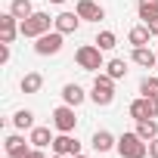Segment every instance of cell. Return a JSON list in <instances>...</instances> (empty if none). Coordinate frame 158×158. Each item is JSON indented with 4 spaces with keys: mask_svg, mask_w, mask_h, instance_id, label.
Returning a JSON list of instances; mask_svg holds the SVG:
<instances>
[{
    "mask_svg": "<svg viewBox=\"0 0 158 158\" xmlns=\"http://www.w3.org/2000/svg\"><path fill=\"white\" fill-rule=\"evenodd\" d=\"M118 155H121V158H146V155H149V143H146L136 130L121 133V136H118Z\"/></svg>",
    "mask_w": 158,
    "mask_h": 158,
    "instance_id": "1",
    "label": "cell"
},
{
    "mask_svg": "<svg viewBox=\"0 0 158 158\" xmlns=\"http://www.w3.org/2000/svg\"><path fill=\"white\" fill-rule=\"evenodd\" d=\"M53 22H56V19H50V13H37V10H34L28 19H22V22H19V34H22V37H34V40H37L40 34H47V31H50V25H53Z\"/></svg>",
    "mask_w": 158,
    "mask_h": 158,
    "instance_id": "2",
    "label": "cell"
},
{
    "mask_svg": "<svg viewBox=\"0 0 158 158\" xmlns=\"http://www.w3.org/2000/svg\"><path fill=\"white\" fill-rule=\"evenodd\" d=\"M74 62L81 65L84 71H99V68H106V62H102V50H99L96 44H84V47H77Z\"/></svg>",
    "mask_w": 158,
    "mask_h": 158,
    "instance_id": "3",
    "label": "cell"
},
{
    "mask_svg": "<svg viewBox=\"0 0 158 158\" xmlns=\"http://www.w3.org/2000/svg\"><path fill=\"white\" fill-rule=\"evenodd\" d=\"M90 99L96 106H112L115 102V77L109 74H96V81L90 87Z\"/></svg>",
    "mask_w": 158,
    "mask_h": 158,
    "instance_id": "4",
    "label": "cell"
},
{
    "mask_svg": "<svg viewBox=\"0 0 158 158\" xmlns=\"http://www.w3.org/2000/svg\"><path fill=\"white\" fill-rule=\"evenodd\" d=\"M62 44H65V34L53 28V31H47V34H40V37H37L34 53H37V56H56V53L62 50Z\"/></svg>",
    "mask_w": 158,
    "mask_h": 158,
    "instance_id": "5",
    "label": "cell"
},
{
    "mask_svg": "<svg viewBox=\"0 0 158 158\" xmlns=\"http://www.w3.org/2000/svg\"><path fill=\"white\" fill-rule=\"evenodd\" d=\"M74 124H77V118H74V106H59V109L53 112V127H56L59 133H71Z\"/></svg>",
    "mask_w": 158,
    "mask_h": 158,
    "instance_id": "6",
    "label": "cell"
},
{
    "mask_svg": "<svg viewBox=\"0 0 158 158\" xmlns=\"http://www.w3.org/2000/svg\"><path fill=\"white\" fill-rule=\"evenodd\" d=\"M53 152L74 158V155H81V143H77V139H74L71 133H59V136L53 139Z\"/></svg>",
    "mask_w": 158,
    "mask_h": 158,
    "instance_id": "7",
    "label": "cell"
},
{
    "mask_svg": "<svg viewBox=\"0 0 158 158\" xmlns=\"http://www.w3.org/2000/svg\"><path fill=\"white\" fill-rule=\"evenodd\" d=\"M74 13L81 16L84 22H99V19H106V10H102L99 3H93V0H77Z\"/></svg>",
    "mask_w": 158,
    "mask_h": 158,
    "instance_id": "8",
    "label": "cell"
},
{
    "mask_svg": "<svg viewBox=\"0 0 158 158\" xmlns=\"http://www.w3.org/2000/svg\"><path fill=\"white\" fill-rule=\"evenodd\" d=\"M19 34V19L13 13H3L0 16V44H13Z\"/></svg>",
    "mask_w": 158,
    "mask_h": 158,
    "instance_id": "9",
    "label": "cell"
},
{
    "mask_svg": "<svg viewBox=\"0 0 158 158\" xmlns=\"http://www.w3.org/2000/svg\"><path fill=\"white\" fill-rule=\"evenodd\" d=\"M81 16H77V13H59L56 16V22H53V28L56 31H62V34H74L77 28H81Z\"/></svg>",
    "mask_w": 158,
    "mask_h": 158,
    "instance_id": "10",
    "label": "cell"
},
{
    "mask_svg": "<svg viewBox=\"0 0 158 158\" xmlns=\"http://www.w3.org/2000/svg\"><path fill=\"white\" fill-rule=\"evenodd\" d=\"M3 146H6V155H10V158H28V152H31V149H28V143H25L19 133L6 136V143H3Z\"/></svg>",
    "mask_w": 158,
    "mask_h": 158,
    "instance_id": "11",
    "label": "cell"
},
{
    "mask_svg": "<svg viewBox=\"0 0 158 158\" xmlns=\"http://www.w3.org/2000/svg\"><path fill=\"white\" fill-rule=\"evenodd\" d=\"M62 99H65V106H74V109H77V106L87 99V93H84L81 84H65V87H62Z\"/></svg>",
    "mask_w": 158,
    "mask_h": 158,
    "instance_id": "12",
    "label": "cell"
},
{
    "mask_svg": "<svg viewBox=\"0 0 158 158\" xmlns=\"http://www.w3.org/2000/svg\"><path fill=\"white\" fill-rule=\"evenodd\" d=\"M53 133H50V127H31V136H28V143L34 146V149H47V146H53Z\"/></svg>",
    "mask_w": 158,
    "mask_h": 158,
    "instance_id": "13",
    "label": "cell"
},
{
    "mask_svg": "<svg viewBox=\"0 0 158 158\" xmlns=\"http://www.w3.org/2000/svg\"><path fill=\"white\" fill-rule=\"evenodd\" d=\"M133 62L143 68H155L158 65V53H152L149 47H133Z\"/></svg>",
    "mask_w": 158,
    "mask_h": 158,
    "instance_id": "14",
    "label": "cell"
},
{
    "mask_svg": "<svg viewBox=\"0 0 158 158\" xmlns=\"http://www.w3.org/2000/svg\"><path fill=\"white\" fill-rule=\"evenodd\" d=\"M93 149H96V152H112V149H118V139H115L109 130H96V133H93Z\"/></svg>",
    "mask_w": 158,
    "mask_h": 158,
    "instance_id": "15",
    "label": "cell"
},
{
    "mask_svg": "<svg viewBox=\"0 0 158 158\" xmlns=\"http://www.w3.org/2000/svg\"><path fill=\"white\" fill-rule=\"evenodd\" d=\"M136 13H139V19L146 25L155 22L158 19V0H136Z\"/></svg>",
    "mask_w": 158,
    "mask_h": 158,
    "instance_id": "16",
    "label": "cell"
},
{
    "mask_svg": "<svg viewBox=\"0 0 158 158\" xmlns=\"http://www.w3.org/2000/svg\"><path fill=\"white\" fill-rule=\"evenodd\" d=\"M127 112H130V118H133V121H146V118H152V109H149V99H146V96L133 99Z\"/></svg>",
    "mask_w": 158,
    "mask_h": 158,
    "instance_id": "17",
    "label": "cell"
},
{
    "mask_svg": "<svg viewBox=\"0 0 158 158\" xmlns=\"http://www.w3.org/2000/svg\"><path fill=\"white\" fill-rule=\"evenodd\" d=\"M40 87H44V74L40 71H28L22 77V93H40Z\"/></svg>",
    "mask_w": 158,
    "mask_h": 158,
    "instance_id": "18",
    "label": "cell"
},
{
    "mask_svg": "<svg viewBox=\"0 0 158 158\" xmlns=\"http://www.w3.org/2000/svg\"><path fill=\"white\" fill-rule=\"evenodd\" d=\"M149 37H152L149 25H133V28H130V34H127V40H130L133 47H146V44H149Z\"/></svg>",
    "mask_w": 158,
    "mask_h": 158,
    "instance_id": "19",
    "label": "cell"
},
{
    "mask_svg": "<svg viewBox=\"0 0 158 158\" xmlns=\"http://www.w3.org/2000/svg\"><path fill=\"white\" fill-rule=\"evenodd\" d=\"M136 133L146 139V143H152L155 136H158V121L155 118H146V121H136Z\"/></svg>",
    "mask_w": 158,
    "mask_h": 158,
    "instance_id": "20",
    "label": "cell"
},
{
    "mask_svg": "<svg viewBox=\"0 0 158 158\" xmlns=\"http://www.w3.org/2000/svg\"><path fill=\"white\" fill-rule=\"evenodd\" d=\"M10 13L22 22V19H28V16L34 13V6H31V0H13V3H10Z\"/></svg>",
    "mask_w": 158,
    "mask_h": 158,
    "instance_id": "21",
    "label": "cell"
},
{
    "mask_svg": "<svg viewBox=\"0 0 158 158\" xmlns=\"http://www.w3.org/2000/svg\"><path fill=\"white\" fill-rule=\"evenodd\" d=\"M106 74L115 77V81H121V77L127 74V62H124V59H109V62H106Z\"/></svg>",
    "mask_w": 158,
    "mask_h": 158,
    "instance_id": "22",
    "label": "cell"
},
{
    "mask_svg": "<svg viewBox=\"0 0 158 158\" xmlns=\"http://www.w3.org/2000/svg\"><path fill=\"white\" fill-rule=\"evenodd\" d=\"M13 124H16L19 130H31V127H34V112H28V109H19V112L13 115Z\"/></svg>",
    "mask_w": 158,
    "mask_h": 158,
    "instance_id": "23",
    "label": "cell"
},
{
    "mask_svg": "<svg viewBox=\"0 0 158 158\" xmlns=\"http://www.w3.org/2000/svg\"><path fill=\"white\" fill-rule=\"evenodd\" d=\"M139 93H143V96H158V77L146 74L143 81H139Z\"/></svg>",
    "mask_w": 158,
    "mask_h": 158,
    "instance_id": "24",
    "label": "cell"
},
{
    "mask_svg": "<svg viewBox=\"0 0 158 158\" xmlns=\"http://www.w3.org/2000/svg\"><path fill=\"white\" fill-rule=\"evenodd\" d=\"M115 44H118L115 31H99V34H96V47H99V50H115Z\"/></svg>",
    "mask_w": 158,
    "mask_h": 158,
    "instance_id": "25",
    "label": "cell"
},
{
    "mask_svg": "<svg viewBox=\"0 0 158 158\" xmlns=\"http://www.w3.org/2000/svg\"><path fill=\"white\" fill-rule=\"evenodd\" d=\"M10 62V44H0V65Z\"/></svg>",
    "mask_w": 158,
    "mask_h": 158,
    "instance_id": "26",
    "label": "cell"
},
{
    "mask_svg": "<svg viewBox=\"0 0 158 158\" xmlns=\"http://www.w3.org/2000/svg\"><path fill=\"white\" fill-rule=\"evenodd\" d=\"M149 99V109H152V118H158V96H146Z\"/></svg>",
    "mask_w": 158,
    "mask_h": 158,
    "instance_id": "27",
    "label": "cell"
},
{
    "mask_svg": "<svg viewBox=\"0 0 158 158\" xmlns=\"http://www.w3.org/2000/svg\"><path fill=\"white\" fill-rule=\"evenodd\" d=\"M149 158H158V136L149 143Z\"/></svg>",
    "mask_w": 158,
    "mask_h": 158,
    "instance_id": "28",
    "label": "cell"
},
{
    "mask_svg": "<svg viewBox=\"0 0 158 158\" xmlns=\"http://www.w3.org/2000/svg\"><path fill=\"white\" fill-rule=\"evenodd\" d=\"M28 158H47V155H44V149H31V152H28Z\"/></svg>",
    "mask_w": 158,
    "mask_h": 158,
    "instance_id": "29",
    "label": "cell"
},
{
    "mask_svg": "<svg viewBox=\"0 0 158 158\" xmlns=\"http://www.w3.org/2000/svg\"><path fill=\"white\" fill-rule=\"evenodd\" d=\"M50 158H68V155H59V152H53V155H50Z\"/></svg>",
    "mask_w": 158,
    "mask_h": 158,
    "instance_id": "30",
    "label": "cell"
},
{
    "mask_svg": "<svg viewBox=\"0 0 158 158\" xmlns=\"http://www.w3.org/2000/svg\"><path fill=\"white\" fill-rule=\"evenodd\" d=\"M50 3H65V0H50Z\"/></svg>",
    "mask_w": 158,
    "mask_h": 158,
    "instance_id": "31",
    "label": "cell"
},
{
    "mask_svg": "<svg viewBox=\"0 0 158 158\" xmlns=\"http://www.w3.org/2000/svg\"><path fill=\"white\" fill-rule=\"evenodd\" d=\"M74 158H87V155H74Z\"/></svg>",
    "mask_w": 158,
    "mask_h": 158,
    "instance_id": "32",
    "label": "cell"
}]
</instances>
